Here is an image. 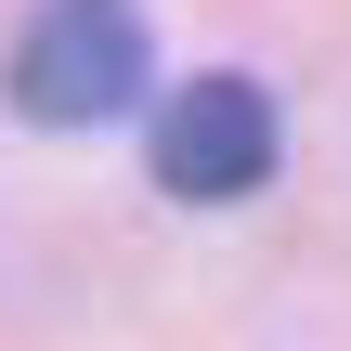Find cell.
Returning <instances> with one entry per match:
<instances>
[{
	"instance_id": "cell-1",
	"label": "cell",
	"mask_w": 351,
	"mask_h": 351,
	"mask_svg": "<svg viewBox=\"0 0 351 351\" xmlns=\"http://www.w3.org/2000/svg\"><path fill=\"white\" fill-rule=\"evenodd\" d=\"M143 65H156L143 0H39V13L13 26V104H26L39 130H104V117H130Z\"/></svg>"
},
{
	"instance_id": "cell-2",
	"label": "cell",
	"mask_w": 351,
	"mask_h": 351,
	"mask_svg": "<svg viewBox=\"0 0 351 351\" xmlns=\"http://www.w3.org/2000/svg\"><path fill=\"white\" fill-rule=\"evenodd\" d=\"M274 156H287V117H274V91L234 78V65H208V78H182V91L156 104V182H169L182 208H234V195H261Z\"/></svg>"
}]
</instances>
